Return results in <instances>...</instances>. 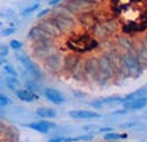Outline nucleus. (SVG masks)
I'll use <instances>...</instances> for the list:
<instances>
[{
	"instance_id": "1",
	"label": "nucleus",
	"mask_w": 147,
	"mask_h": 142,
	"mask_svg": "<svg viewBox=\"0 0 147 142\" xmlns=\"http://www.w3.org/2000/svg\"><path fill=\"white\" fill-rule=\"evenodd\" d=\"M50 20L53 24L57 27L61 35H66V34H73L74 29L77 27V19L73 14L63 7V4L57 5L55 8L50 11L49 15Z\"/></svg>"
},
{
	"instance_id": "2",
	"label": "nucleus",
	"mask_w": 147,
	"mask_h": 142,
	"mask_svg": "<svg viewBox=\"0 0 147 142\" xmlns=\"http://www.w3.org/2000/svg\"><path fill=\"white\" fill-rule=\"evenodd\" d=\"M120 67L125 77H139L144 71V68L139 64L135 57L134 49L120 52Z\"/></svg>"
},
{
	"instance_id": "3",
	"label": "nucleus",
	"mask_w": 147,
	"mask_h": 142,
	"mask_svg": "<svg viewBox=\"0 0 147 142\" xmlns=\"http://www.w3.org/2000/svg\"><path fill=\"white\" fill-rule=\"evenodd\" d=\"M98 45V41H96L90 34H78L73 35L67 41V49L73 53H85L93 50Z\"/></svg>"
},
{
	"instance_id": "4",
	"label": "nucleus",
	"mask_w": 147,
	"mask_h": 142,
	"mask_svg": "<svg viewBox=\"0 0 147 142\" xmlns=\"http://www.w3.org/2000/svg\"><path fill=\"white\" fill-rule=\"evenodd\" d=\"M62 60H63V54L59 50H54L50 54H47L42 62L45 65L46 71L50 72L51 75H59L61 73V67H62Z\"/></svg>"
},
{
	"instance_id": "5",
	"label": "nucleus",
	"mask_w": 147,
	"mask_h": 142,
	"mask_svg": "<svg viewBox=\"0 0 147 142\" xmlns=\"http://www.w3.org/2000/svg\"><path fill=\"white\" fill-rule=\"evenodd\" d=\"M27 39L30 41V43H35V45H53V43H55V42H54V38L46 35L45 33L40 30L36 24H34V26L28 30V33H27Z\"/></svg>"
},
{
	"instance_id": "6",
	"label": "nucleus",
	"mask_w": 147,
	"mask_h": 142,
	"mask_svg": "<svg viewBox=\"0 0 147 142\" xmlns=\"http://www.w3.org/2000/svg\"><path fill=\"white\" fill-rule=\"evenodd\" d=\"M16 58L20 61V64H22L23 68H24V71H26L27 73H30L34 80H40V79L43 77V75H42L40 69L38 68V65H36L35 62L32 61V60L28 57L27 54H24V53H20V54L16 53Z\"/></svg>"
},
{
	"instance_id": "7",
	"label": "nucleus",
	"mask_w": 147,
	"mask_h": 142,
	"mask_svg": "<svg viewBox=\"0 0 147 142\" xmlns=\"http://www.w3.org/2000/svg\"><path fill=\"white\" fill-rule=\"evenodd\" d=\"M36 26L39 27L40 30L45 33L46 35H49V37H51V38H59L61 37V34H59V31L57 30V27L53 24V22L50 20V18L47 16V18H45V19H42L40 18L39 20H38V23H36Z\"/></svg>"
},
{
	"instance_id": "8",
	"label": "nucleus",
	"mask_w": 147,
	"mask_h": 142,
	"mask_svg": "<svg viewBox=\"0 0 147 142\" xmlns=\"http://www.w3.org/2000/svg\"><path fill=\"white\" fill-rule=\"evenodd\" d=\"M55 49H57V48H55V43H53V45H35V43H31L32 56H34L36 60H39V61H42L47 54H50Z\"/></svg>"
},
{
	"instance_id": "9",
	"label": "nucleus",
	"mask_w": 147,
	"mask_h": 142,
	"mask_svg": "<svg viewBox=\"0 0 147 142\" xmlns=\"http://www.w3.org/2000/svg\"><path fill=\"white\" fill-rule=\"evenodd\" d=\"M76 19H77V22L81 24V27L85 29V30H90V29L93 27L94 23L97 22V19H96V16H94V14L90 10L84 11V12H81L80 15H77Z\"/></svg>"
},
{
	"instance_id": "10",
	"label": "nucleus",
	"mask_w": 147,
	"mask_h": 142,
	"mask_svg": "<svg viewBox=\"0 0 147 142\" xmlns=\"http://www.w3.org/2000/svg\"><path fill=\"white\" fill-rule=\"evenodd\" d=\"M43 95H45V98L51 102L55 106H59V104H63L65 103V96H63L62 93L57 91V89H53V88H43Z\"/></svg>"
},
{
	"instance_id": "11",
	"label": "nucleus",
	"mask_w": 147,
	"mask_h": 142,
	"mask_svg": "<svg viewBox=\"0 0 147 142\" xmlns=\"http://www.w3.org/2000/svg\"><path fill=\"white\" fill-rule=\"evenodd\" d=\"M69 77L73 79L74 81L78 83H85V76H84V69H82V58H78L76 64L73 65V68L69 72Z\"/></svg>"
},
{
	"instance_id": "12",
	"label": "nucleus",
	"mask_w": 147,
	"mask_h": 142,
	"mask_svg": "<svg viewBox=\"0 0 147 142\" xmlns=\"http://www.w3.org/2000/svg\"><path fill=\"white\" fill-rule=\"evenodd\" d=\"M28 129L31 130H35L38 133H42V134H47L50 130L55 127V124L51 123V122H47V120H40V122H31V123H27L26 124Z\"/></svg>"
},
{
	"instance_id": "13",
	"label": "nucleus",
	"mask_w": 147,
	"mask_h": 142,
	"mask_svg": "<svg viewBox=\"0 0 147 142\" xmlns=\"http://www.w3.org/2000/svg\"><path fill=\"white\" fill-rule=\"evenodd\" d=\"M135 43H136V42H134V41L131 39V38H129V35L124 34V35L117 37V41H116L115 46L120 50V52H127V50H132V49H134Z\"/></svg>"
},
{
	"instance_id": "14",
	"label": "nucleus",
	"mask_w": 147,
	"mask_h": 142,
	"mask_svg": "<svg viewBox=\"0 0 147 142\" xmlns=\"http://www.w3.org/2000/svg\"><path fill=\"white\" fill-rule=\"evenodd\" d=\"M134 54H135V57H136V60L139 61V64H140V65L146 69V68H147V49L143 46L142 42L135 43Z\"/></svg>"
},
{
	"instance_id": "15",
	"label": "nucleus",
	"mask_w": 147,
	"mask_h": 142,
	"mask_svg": "<svg viewBox=\"0 0 147 142\" xmlns=\"http://www.w3.org/2000/svg\"><path fill=\"white\" fill-rule=\"evenodd\" d=\"M15 95H16V98H18L19 100H22V102H24V103H31L38 99V93L32 92V91H30V89H27V88L16 89V91H15Z\"/></svg>"
},
{
	"instance_id": "16",
	"label": "nucleus",
	"mask_w": 147,
	"mask_h": 142,
	"mask_svg": "<svg viewBox=\"0 0 147 142\" xmlns=\"http://www.w3.org/2000/svg\"><path fill=\"white\" fill-rule=\"evenodd\" d=\"M69 116L74 119H96L100 115L97 112L88 111V110H73V111H69Z\"/></svg>"
},
{
	"instance_id": "17",
	"label": "nucleus",
	"mask_w": 147,
	"mask_h": 142,
	"mask_svg": "<svg viewBox=\"0 0 147 142\" xmlns=\"http://www.w3.org/2000/svg\"><path fill=\"white\" fill-rule=\"evenodd\" d=\"M134 0H112V8L116 14H123L129 8Z\"/></svg>"
},
{
	"instance_id": "18",
	"label": "nucleus",
	"mask_w": 147,
	"mask_h": 142,
	"mask_svg": "<svg viewBox=\"0 0 147 142\" xmlns=\"http://www.w3.org/2000/svg\"><path fill=\"white\" fill-rule=\"evenodd\" d=\"M101 22H102V24L105 26V29L108 30V33L111 34V37H113V35L117 34V31H119V26H120L117 19L108 18V19H105V20H101Z\"/></svg>"
},
{
	"instance_id": "19",
	"label": "nucleus",
	"mask_w": 147,
	"mask_h": 142,
	"mask_svg": "<svg viewBox=\"0 0 147 142\" xmlns=\"http://www.w3.org/2000/svg\"><path fill=\"white\" fill-rule=\"evenodd\" d=\"M36 115L43 118V119H51V118L57 116V111L53 108H47V107H40L36 110Z\"/></svg>"
},
{
	"instance_id": "20",
	"label": "nucleus",
	"mask_w": 147,
	"mask_h": 142,
	"mask_svg": "<svg viewBox=\"0 0 147 142\" xmlns=\"http://www.w3.org/2000/svg\"><path fill=\"white\" fill-rule=\"evenodd\" d=\"M146 104H147V99L146 98H138V99H135V100H132L131 103H125V107H127L128 110L135 111V110H140V108H143Z\"/></svg>"
},
{
	"instance_id": "21",
	"label": "nucleus",
	"mask_w": 147,
	"mask_h": 142,
	"mask_svg": "<svg viewBox=\"0 0 147 142\" xmlns=\"http://www.w3.org/2000/svg\"><path fill=\"white\" fill-rule=\"evenodd\" d=\"M5 85H7V88H9L11 91H16L18 89V85H19V81L16 77H12V76H7L5 77V80H4Z\"/></svg>"
},
{
	"instance_id": "22",
	"label": "nucleus",
	"mask_w": 147,
	"mask_h": 142,
	"mask_svg": "<svg viewBox=\"0 0 147 142\" xmlns=\"http://www.w3.org/2000/svg\"><path fill=\"white\" fill-rule=\"evenodd\" d=\"M26 88L27 89H30V91H32V92H35L38 93L39 92V89L40 87L38 85V83H36V80H34V79H28V80H26Z\"/></svg>"
},
{
	"instance_id": "23",
	"label": "nucleus",
	"mask_w": 147,
	"mask_h": 142,
	"mask_svg": "<svg viewBox=\"0 0 147 142\" xmlns=\"http://www.w3.org/2000/svg\"><path fill=\"white\" fill-rule=\"evenodd\" d=\"M3 71L7 76H12V77H16L18 76V72L15 69V67H12L11 64H4L3 65Z\"/></svg>"
},
{
	"instance_id": "24",
	"label": "nucleus",
	"mask_w": 147,
	"mask_h": 142,
	"mask_svg": "<svg viewBox=\"0 0 147 142\" xmlns=\"http://www.w3.org/2000/svg\"><path fill=\"white\" fill-rule=\"evenodd\" d=\"M127 135L125 134H117V133H108L104 135V139L105 141H119L121 138H125Z\"/></svg>"
},
{
	"instance_id": "25",
	"label": "nucleus",
	"mask_w": 147,
	"mask_h": 142,
	"mask_svg": "<svg viewBox=\"0 0 147 142\" xmlns=\"http://www.w3.org/2000/svg\"><path fill=\"white\" fill-rule=\"evenodd\" d=\"M8 46L13 50V52H19V50L23 48V43L19 39H12V41H9Z\"/></svg>"
},
{
	"instance_id": "26",
	"label": "nucleus",
	"mask_w": 147,
	"mask_h": 142,
	"mask_svg": "<svg viewBox=\"0 0 147 142\" xmlns=\"http://www.w3.org/2000/svg\"><path fill=\"white\" fill-rule=\"evenodd\" d=\"M38 8H39V4L30 5V7H27V8H23V10H22V15H23V16H27V15H30V14L35 12Z\"/></svg>"
},
{
	"instance_id": "27",
	"label": "nucleus",
	"mask_w": 147,
	"mask_h": 142,
	"mask_svg": "<svg viewBox=\"0 0 147 142\" xmlns=\"http://www.w3.org/2000/svg\"><path fill=\"white\" fill-rule=\"evenodd\" d=\"M11 99L7 96V95H4V93L0 92V107H7L11 104Z\"/></svg>"
},
{
	"instance_id": "28",
	"label": "nucleus",
	"mask_w": 147,
	"mask_h": 142,
	"mask_svg": "<svg viewBox=\"0 0 147 142\" xmlns=\"http://www.w3.org/2000/svg\"><path fill=\"white\" fill-rule=\"evenodd\" d=\"M15 33H16V30H15L13 27H7V29L0 31V35L1 37H11L12 34H15Z\"/></svg>"
},
{
	"instance_id": "29",
	"label": "nucleus",
	"mask_w": 147,
	"mask_h": 142,
	"mask_svg": "<svg viewBox=\"0 0 147 142\" xmlns=\"http://www.w3.org/2000/svg\"><path fill=\"white\" fill-rule=\"evenodd\" d=\"M9 53V46H7V45L1 43L0 45V56L1 57H7Z\"/></svg>"
},
{
	"instance_id": "30",
	"label": "nucleus",
	"mask_w": 147,
	"mask_h": 142,
	"mask_svg": "<svg viewBox=\"0 0 147 142\" xmlns=\"http://www.w3.org/2000/svg\"><path fill=\"white\" fill-rule=\"evenodd\" d=\"M140 42H142V43H143V46H144V48H146V49H147V33H146V34H144V35L142 37V39H140Z\"/></svg>"
},
{
	"instance_id": "31",
	"label": "nucleus",
	"mask_w": 147,
	"mask_h": 142,
	"mask_svg": "<svg viewBox=\"0 0 147 142\" xmlns=\"http://www.w3.org/2000/svg\"><path fill=\"white\" fill-rule=\"evenodd\" d=\"M4 64H7V61H5V57H1V56H0V67H3Z\"/></svg>"
},
{
	"instance_id": "32",
	"label": "nucleus",
	"mask_w": 147,
	"mask_h": 142,
	"mask_svg": "<svg viewBox=\"0 0 147 142\" xmlns=\"http://www.w3.org/2000/svg\"><path fill=\"white\" fill-rule=\"evenodd\" d=\"M109 142H116V141H109Z\"/></svg>"
},
{
	"instance_id": "33",
	"label": "nucleus",
	"mask_w": 147,
	"mask_h": 142,
	"mask_svg": "<svg viewBox=\"0 0 147 142\" xmlns=\"http://www.w3.org/2000/svg\"><path fill=\"white\" fill-rule=\"evenodd\" d=\"M0 26H1V22H0Z\"/></svg>"
}]
</instances>
